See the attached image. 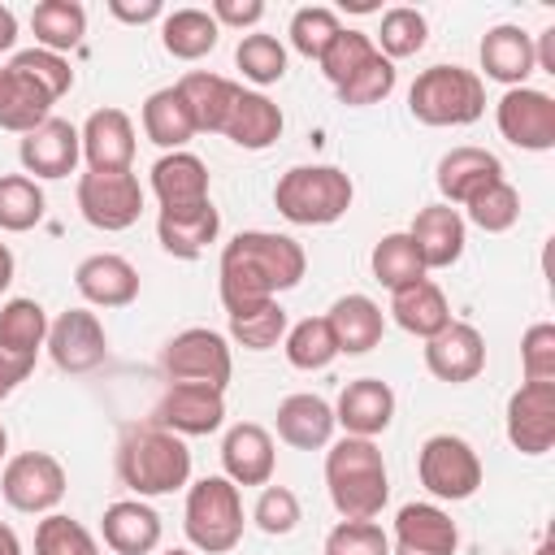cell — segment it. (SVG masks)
I'll return each instance as SVG.
<instances>
[{
  "label": "cell",
  "instance_id": "f6af8a7d",
  "mask_svg": "<svg viewBox=\"0 0 555 555\" xmlns=\"http://www.w3.org/2000/svg\"><path fill=\"white\" fill-rule=\"evenodd\" d=\"M9 69H17V74H22L35 91H43L52 104L74 87V69H69V61H65L61 52H48V48H22V52H13Z\"/></svg>",
  "mask_w": 555,
  "mask_h": 555
},
{
  "label": "cell",
  "instance_id": "4dcf8cb0",
  "mask_svg": "<svg viewBox=\"0 0 555 555\" xmlns=\"http://www.w3.org/2000/svg\"><path fill=\"white\" fill-rule=\"evenodd\" d=\"M390 317L412 338H434V334H442L451 325V304H447L438 282L421 278V282H412L403 291H390Z\"/></svg>",
  "mask_w": 555,
  "mask_h": 555
},
{
  "label": "cell",
  "instance_id": "836d02e7",
  "mask_svg": "<svg viewBox=\"0 0 555 555\" xmlns=\"http://www.w3.org/2000/svg\"><path fill=\"white\" fill-rule=\"evenodd\" d=\"M143 134L165 152H186V143L195 139V121L178 87H160L143 100Z\"/></svg>",
  "mask_w": 555,
  "mask_h": 555
},
{
  "label": "cell",
  "instance_id": "7402d4cb",
  "mask_svg": "<svg viewBox=\"0 0 555 555\" xmlns=\"http://www.w3.org/2000/svg\"><path fill=\"white\" fill-rule=\"evenodd\" d=\"M499 178H503V160H499L494 152H486V147H473V143L451 147V152L438 160V173H434L438 195H442V204H451V208H464L477 191H486V186L499 182Z\"/></svg>",
  "mask_w": 555,
  "mask_h": 555
},
{
  "label": "cell",
  "instance_id": "be15d7a7",
  "mask_svg": "<svg viewBox=\"0 0 555 555\" xmlns=\"http://www.w3.org/2000/svg\"><path fill=\"white\" fill-rule=\"evenodd\" d=\"M4 455H9V429L0 425V460H4Z\"/></svg>",
  "mask_w": 555,
  "mask_h": 555
},
{
  "label": "cell",
  "instance_id": "816d5d0a",
  "mask_svg": "<svg viewBox=\"0 0 555 555\" xmlns=\"http://www.w3.org/2000/svg\"><path fill=\"white\" fill-rule=\"evenodd\" d=\"M251 520L269 533V538H286L299 520H304V507H299V494L291 486H264L256 507H251Z\"/></svg>",
  "mask_w": 555,
  "mask_h": 555
},
{
  "label": "cell",
  "instance_id": "9a60e30c",
  "mask_svg": "<svg viewBox=\"0 0 555 555\" xmlns=\"http://www.w3.org/2000/svg\"><path fill=\"white\" fill-rule=\"evenodd\" d=\"M17 160L26 178H69L82 160V139L78 126L65 117H48L43 126H35L30 134H22L17 143Z\"/></svg>",
  "mask_w": 555,
  "mask_h": 555
},
{
  "label": "cell",
  "instance_id": "8d00e7d4",
  "mask_svg": "<svg viewBox=\"0 0 555 555\" xmlns=\"http://www.w3.org/2000/svg\"><path fill=\"white\" fill-rule=\"evenodd\" d=\"M48 117H52V100L43 91H35L17 69L0 65V126L13 134H30Z\"/></svg>",
  "mask_w": 555,
  "mask_h": 555
},
{
  "label": "cell",
  "instance_id": "e7e4bbea",
  "mask_svg": "<svg viewBox=\"0 0 555 555\" xmlns=\"http://www.w3.org/2000/svg\"><path fill=\"white\" fill-rule=\"evenodd\" d=\"M533 555H555V546H551V542H542V546H538Z\"/></svg>",
  "mask_w": 555,
  "mask_h": 555
},
{
  "label": "cell",
  "instance_id": "7dc6e473",
  "mask_svg": "<svg viewBox=\"0 0 555 555\" xmlns=\"http://www.w3.org/2000/svg\"><path fill=\"white\" fill-rule=\"evenodd\" d=\"M338 30H343V22H338L334 9H325V4H304V9H295V17H291V48H295L299 56H308V61H321V52L334 43Z\"/></svg>",
  "mask_w": 555,
  "mask_h": 555
},
{
  "label": "cell",
  "instance_id": "7bdbcfd3",
  "mask_svg": "<svg viewBox=\"0 0 555 555\" xmlns=\"http://www.w3.org/2000/svg\"><path fill=\"white\" fill-rule=\"evenodd\" d=\"M234 65L243 69L247 82L269 87V82L286 78V48H282V39H273L264 30H247L238 39V48H234Z\"/></svg>",
  "mask_w": 555,
  "mask_h": 555
},
{
  "label": "cell",
  "instance_id": "cb8c5ba5",
  "mask_svg": "<svg viewBox=\"0 0 555 555\" xmlns=\"http://www.w3.org/2000/svg\"><path fill=\"white\" fill-rule=\"evenodd\" d=\"M78 139H82V160H87V169H130V160H134V121H130V113H121V108H95L87 121H82V130H78Z\"/></svg>",
  "mask_w": 555,
  "mask_h": 555
},
{
  "label": "cell",
  "instance_id": "f5cc1de1",
  "mask_svg": "<svg viewBox=\"0 0 555 555\" xmlns=\"http://www.w3.org/2000/svg\"><path fill=\"white\" fill-rule=\"evenodd\" d=\"M520 373L525 382H555V325L533 321L520 338Z\"/></svg>",
  "mask_w": 555,
  "mask_h": 555
},
{
  "label": "cell",
  "instance_id": "74e56055",
  "mask_svg": "<svg viewBox=\"0 0 555 555\" xmlns=\"http://www.w3.org/2000/svg\"><path fill=\"white\" fill-rule=\"evenodd\" d=\"M369 269H373V278H377L386 291H403V286H412V282L425 278V260H421L416 243L408 238V230L382 234V238L373 243Z\"/></svg>",
  "mask_w": 555,
  "mask_h": 555
},
{
  "label": "cell",
  "instance_id": "b9f144b4",
  "mask_svg": "<svg viewBox=\"0 0 555 555\" xmlns=\"http://www.w3.org/2000/svg\"><path fill=\"white\" fill-rule=\"evenodd\" d=\"M425 39H429L425 13L412 9V4H395V9L382 13V30H377L373 48H377L386 61H403V56H416V52L425 48Z\"/></svg>",
  "mask_w": 555,
  "mask_h": 555
},
{
  "label": "cell",
  "instance_id": "7a4b0ae2",
  "mask_svg": "<svg viewBox=\"0 0 555 555\" xmlns=\"http://www.w3.org/2000/svg\"><path fill=\"white\" fill-rule=\"evenodd\" d=\"M117 477L134 499H156L173 494L191 481V451L186 438L160 429L156 421L126 425L117 438Z\"/></svg>",
  "mask_w": 555,
  "mask_h": 555
},
{
  "label": "cell",
  "instance_id": "d6986e66",
  "mask_svg": "<svg viewBox=\"0 0 555 555\" xmlns=\"http://www.w3.org/2000/svg\"><path fill=\"white\" fill-rule=\"evenodd\" d=\"M408 238L416 243V251H421V260H425V273H429V269H451V264L464 256L468 221H464L460 208H451V204H425V208L412 217Z\"/></svg>",
  "mask_w": 555,
  "mask_h": 555
},
{
  "label": "cell",
  "instance_id": "ba28073f",
  "mask_svg": "<svg viewBox=\"0 0 555 555\" xmlns=\"http://www.w3.org/2000/svg\"><path fill=\"white\" fill-rule=\"evenodd\" d=\"M160 373L169 382H195V386L225 390L230 386V373H234V356H230V343L217 330L191 325V330H182V334H173L165 343Z\"/></svg>",
  "mask_w": 555,
  "mask_h": 555
},
{
  "label": "cell",
  "instance_id": "f907efd6",
  "mask_svg": "<svg viewBox=\"0 0 555 555\" xmlns=\"http://www.w3.org/2000/svg\"><path fill=\"white\" fill-rule=\"evenodd\" d=\"M321 555H390V538L377 520H338L325 533Z\"/></svg>",
  "mask_w": 555,
  "mask_h": 555
},
{
  "label": "cell",
  "instance_id": "44dd1931",
  "mask_svg": "<svg viewBox=\"0 0 555 555\" xmlns=\"http://www.w3.org/2000/svg\"><path fill=\"white\" fill-rule=\"evenodd\" d=\"M74 286L95 308H126L139 299V269L117 251H95L78 260Z\"/></svg>",
  "mask_w": 555,
  "mask_h": 555
},
{
  "label": "cell",
  "instance_id": "e575fe53",
  "mask_svg": "<svg viewBox=\"0 0 555 555\" xmlns=\"http://www.w3.org/2000/svg\"><path fill=\"white\" fill-rule=\"evenodd\" d=\"M217 39H221V26L212 22L208 9H173V13L160 17V43H165V52L178 56V61H199V56H208V52L217 48Z\"/></svg>",
  "mask_w": 555,
  "mask_h": 555
},
{
  "label": "cell",
  "instance_id": "c3c4849f",
  "mask_svg": "<svg viewBox=\"0 0 555 555\" xmlns=\"http://www.w3.org/2000/svg\"><path fill=\"white\" fill-rule=\"evenodd\" d=\"M373 56H377L373 35H364V30H347V26H343V30L334 35V43L321 52L317 65H321V74L330 78V87H343V82H347L360 65H369Z\"/></svg>",
  "mask_w": 555,
  "mask_h": 555
},
{
  "label": "cell",
  "instance_id": "03108f58",
  "mask_svg": "<svg viewBox=\"0 0 555 555\" xmlns=\"http://www.w3.org/2000/svg\"><path fill=\"white\" fill-rule=\"evenodd\" d=\"M165 555H195V551H186V546H173V551H165Z\"/></svg>",
  "mask_w": 555,
  "mask_h": 555
},
{
  "label": "cell",
  "instance_id": "94428289",
  "mask_svg": "<svg viewBox=\"0 0 555 555\" xmlns=\"http://www.w3.org/2000/svg\"><path fill=\"white\" fill-rule=\"evenodd\" d=\"M0 555H22V542L4 520H0Z\"/></svg>",
  "mask_w": 555,
  "mask_h": 555
},
{
  "label": "cell",
  "instance_id": "1f68e13d",
  "mask_svg": "<svg viewBox=\"0 0 555 555\" xmlns=\"http://www.w3.org/2000/svg\"><path fill=\"white\" fill-rule=\"evenodd\" d=\"M173 87L191 108L195 134H221V121H225V113H230V104L238 95V82H230V78H221L212 69H191Z\"/></svg>",
  "mask_w": 555,
  "mask_h": 555
},
{
  "label": "cell",
  "instance_id": "ac0fdd59",
  "mask_svg": "<svg viewBox=\"0 0 555 555\" xmlns=\"http://www.w3.org/2000/svg\"><path fill=\"white\" fill-rule=\"evenodd\" d=\"M273 464H278V451H273V434L256 421H238L225 429L221 438V477H230L234 486H269L273 481Z\"/></svg>",
  "mask_w": 555,
  "mask_h": 555
},
{
  "label": "cell",
  "instance_id": "277c9868",
  "mask_svg": "<svg viewBox=\"0 0 555 555\" xmlns=\"http://www.w3.org/2000/svg\"><path fill=\"white\" fill-rule=\"evenodd\" d=\"M351 199L356 186L338 165H291L273 186V208L291 225H334Z\"/></svg>",
  "mask_w": 555,
  "mask_h": 555
},
{
  "label": "cell",
  "instance_id": "680465c9",
  "mask_svg": "<svg viewBox=\"0 0 555 555\" xmlns=\"http://www.w3.org/2000/svg\"><path fill=\"white\" fill-rule=\"evenodd\" d=\"M17 43V17L9 4H0V52H9Z\"/></svg>",
  "mask_w": 555,
  "mask_h": 555
},
{
  "label": "cell",
  "instance_id": "9f6ffc18",
  "mask_svg": "<svg viewBox=\"0 0 555 555\" xmlns=\"http://www.w3.org/2000/svg\"><path fill=\"white\" fill-rule=\"evenodd\" d=\"M30 373H35V364L13 360V356H4V351H0V399H9V395H13Z\"/></svg>",
  "mask_w": 555,
  "mask_h": 555
},
{
  "label": "cell",
  "instance_id": "4fadbf2b",
  "mask_svg": "<svg viewBox=\"0 0 555 555\" xmlns=\"http://www.w3.org/2000/svg\"><path fill=\"white\" fill-rule=\"evenodd\" d=\"M507 442L520 455H546L555 447V382H520L507 399Z\"/></svg>",
  "mask_w": 555,
  "mask_h": 555
},
{
  "label": "cell",
  "instance_id": "4316f807",
  "mask_svg": "<svg viewBox=\"0 0 555 555\" xmlns=\"http://www.w3.org/2000/svg\"><path fill=\"white\" fill-rule=\"evenodd\" d=\"M477 52H481L486 78H494L503 87H525L529 74L538 69V61H533V35L520 30V26H512V22L490 26L481 35V48Z\"/></svg>",
  "mask_w": 555,
  "mask_h": 555
},
{
  "label": "cell",
  "instance_id": "f35d334b",
  "mask_svg": "<svg viewBox=\"0 0 555 555\" xmlns=\"http://www.w3.org/2000/svg\"><path fill=\"white\" fill-rule=\"evenodd\" d=\"M282 351L304 373H321V369H330L338 360V343H334V330H330L325 317H304V321L286 325Z\"/></svg>",
  "mask_w": 555,
  "mask_h": 555
},
{
  "label": "cell",
  "instance_id": "681fc988",
  "mask_svg": "<svg viewBox=\"0 0 555 555\" xmlns=\"http://www.w3.org/2000/svg\"><path fill=\"white\" fill-rule=\"evenodd\" d=\"M395 61H386L382 52L369 61V65H360L343 87H334L338 91V104H347V108H369V104H382L390 91H395Z\"/></svg>",
  "mask_w": 555,
  "mask_h": 555
},
{
  "label": "cell",
  "instance_id": "11a10c76",
  "mask_svg": "<svg viewBox=\"0 0 555 555\" xmlns=\"http://www.w3.org/2000/svg\"><path fill=\"white\" fill-rule=\"evenodd\" d=\"M108 13H113L117 22H126V26H143V22H160V17H165V4H160V0H139V4H130V0H108Z\"/></svg>",
  "mask_w": 555,
  "mask_h": 555
},
{
  "label": "cell",
  "instance_id": "6da1fadb",
  "mask_svg": "<svg viewBox=\"0 0 555 555\" xmlns=\"http://www.w3.org/2000/svg\"><path fill=\"white\" fill-rule=\"evenodd\" d=\"M308 256L291 234L278 230H243L221 247V264H217V291L225 312L260 304V299H278V291H291L304 282Z\"/></svg>",
  "mask_w": 555,
  "mask_h": 555
},
{
  "label": "cell",
  "instance_id": "ee69618b",
  "mask_svg": "<svg viewBox=\"0 0 555 555\" xmlns=\"http://www.w3.org/2000/svg\"><path fill=\"white\" fill-rule=\"evenodd\" d=\"M460 217H468L477 230H486V234H503V230H512L516 221H520V191L507 182V178H499V182H490L486 191H477L468 204H464V212Z\"/></svg>",
  "mask_w": 555,
  "mask_h": 555
},
{
  "label": "cell",
  "instance_id": "8992f818",
  "mask_svg": "<svg viewBox=\"0 0 555 555\" xmlns=\"http://www.w3.org/2000/svg\"><path fill=\"white\" fill-rule=\"evenodd\" d=\"M182 529L186 542L199 555H225L243 542V499L230 477H199L186 486V507H182Z\"/></svg>",
  "mask_w": 555,
  "mask_h": 555
},
{
  "label": "cell",
  "instance_id": "d4e9b609",
  "mask_svg": "<svg viewBox=\"0 0 555 555\" xmlns=\"http://www.w3.org/2000/svg\"><path fill=\"white\" fill-rule=\"evenodd\" d=\"M282 126H286L282 108L264 91H243L238 87V95H234V104L221 121V134L243 152H264L282 139Z\"/></svg>",
  "mask_w": 555,
  "mask_h": 555
},
{
  "label": "cell",
  "instance_id": "f546056e",
  "mask_svg": "<svg viewBox=\"0 0 555 555\" xmlns=\"http://www.w3.org/2000/svg\"><path fill=\"white\" fill-rule=\"evenodd\" d=\"M152 191L160 208H199L208 204V165L195 152H165L152 165Z\"/></svg>",
  "mask_w": 555,
  "mask_h": 555
},
{
  "label": "cell",
  "instance_id": "e0dca14e",
  "mask_svg": "<svg viewBox=\"0 0 555 555\" xmlns=\"http://www.w3.org/2000/svg\"><path fill=\"white\" fill-rule=\"evenodd\" d=\"M460 546V529L451 520V512H442L438 503H403L395 516V533H390V551L395 555H455Z\"/></svg>",
  "mask_w": 555,
  "mask_h": 555
},
{
  "label": "cell",
  "instance_id": "d6a6232c",
  "mask_svg": "<svg viewBox=\"0 0 555 555\" xmlns=\"http://www.w3.org/2000/svg\"><path fill=\"white\" fill-rule=\"evenodd\" d=\"M48 325L52 321H48V312H43L39 299H26V295L4 299L0 304V351L13 356V360L35 364L39 351H43V343H48Z\"/></svg>",
  "mask_w": 555,
  "mask_h": 555
},
{
  "label": "cell",
  "instance_id": "ffe728a7",
  "mask_svg": "<svg viewBox=\"0 0 555 555\" xmlns=\"http://www.w3.org/2000/svg\"><path fill=\"white\" fill-rule=\"evenodd\" d=\"M395 421V390L382 377H356L338 390L334 425H343L351 438H377Z\"/></svg>",
  "mask_w": 555,
  "mask_h": 555
},
{
  "label": "cell",
  "instance_id": "484cf974",
  "mask_svg": "<svg viewBox=\"0 0 555 555\" xmlns=\"http://www.w3.org/2000/svg\"><path fill=\"white\" fill-rule=\"evenodd\" d=\"M278 421V438L295 451H321L330 447L334 438V403H325L321 395L312 390H299V395H286L273 412Z\"/></svg>",
  "mask_w": 555,
  "mask_h": 555
},
{
  "label": "cell",
  "instance_id": "d590c367",
  "mask_svg": "<svg viewBox=\"0 0 555 555\" xmlns=\"http://www.w3.org/2000/svg\"><path fill=\"white\" fill-rule=\"evenodd\" d=\"M30 30H35V43L39 48L65 56L87 35V9L78 0H39L30 9Z\"/></svg>",
  "mask_w": 555,
  "mask_h": 555
},
{
  "label": "cell",
  "instance_id": "ab89813d",
  "mask_svg": "<svg viewBox=\"0 0 555 555\" xmlns=\"http://www.w3.org/2000/svg\"><path fill=\"white\" fill-rule=\"evenodd\" d=\"M225 317H230V338L247 351H269L286 338V308L278 299H260V304L234 308Z\"/></svg>",
  "mask_w": 555,
  "mask_h": 555
},
{
  "label": "cell",
  "instance_id": "5b68a950",
  "mask_svg": "<svg viewBox=\"0 0 555 555\" xmlns=\"http://www.w3.org/2000/svg\"><path fill=\"white\" fill-rule=\"evenodd\" d=\"M408 113L421 126H473L486 113V82L464 65H429L408 87Z\"/></svg>",
  "mask_w": 555,
  "mask_h": 555
},
{
  "label": "cell",
  "instance_id": "5bb4252c",
  "mask_svg": "<svg viewBox=\"0 0 555 555\" xmlns=\"http://www.w3.org/2000/svg\"><path fill=\"white\" fill-rule=\"evenodd\" d=\"M48 356L61 373H91L104 364L108 356V334L100 325L95 312L87 308H65L52 325H48Z\"/></svg>",
  "mask_w": 555,
  "mask_h": 555
},
{
  "label": "cell",
  "instance_id": "f1b7e54d",
  "mask_svg": "<svg viewBox=\"0 0 555 555\" xmlns=\"http://www.w3.org/2000/svg\"><path fill=\"white\" fill-rule=\"evenodd\" d=\"M330 330H334V343H338V356H364L382 343L386 334V312L369 299V295H338L325 312Z\"/></svg>",
  "mask_w": 555,
  "mask_h": 555
},
{
  "label": "cell",
  "instance_id": "91938a15",
  "mask_svg": "<svg viewBox=\"0 0 555 555\" xmlns=\"http://www.w3.org/2000/svg\"><path fill=\"white\" fill-rule=\"evenodd\" d=\"M13 269H17V260H13V251L0 243V291H9V282H13Z\"/></svg>",
  "mask_w": 555,
  "mask_h": 555
},
{
  "label": "cell",
  "instance_id": "db71d44e",
  "mask_svg": "<svg viewBox=\"0 0 555 555\" xmlns=\"http://www.w3.org/2000/svg\"><path fill=\"white\" fill-rule=\"evenodd\" d=\"M212 22L217 26H234V30H251L260 17H264V4L260 0H212Z\"/></svg>",
  "mask_w": 555,
  "mask_h": 555
},
{
  "label": "cell",
  "instance_id": "8fae6325",
  "mask_svg": "<svg viewBox=\"0 0 555 555\" xmlns=\"http://www.w3.org/2000/svg\"><path fill=\"white\" fill-rule=\"evenodd\" d=\"M499 134L520 152H551L555 147V100L538 87H507L494 104Z\"/></svg>",
  "mask_w": 555,
  "mask_h": 555
},
{
  "label": "cell",
  "instance_id": "2e32d148",
  "mask_svg": "<svg viewBox=\"0 0 555 555\" xmlns=\"http://www.w3.org/2000/svg\"><path fill=\"white\" fill-rule=\"evenodd\" d=\"M425 369L447 382V386H464L486 369V338L477 325L468 321H451L442 334L425 338Z\"/></svg>",
  "mask_w": 555,
  "mask_h": 555
},
{
  "label": "cell",
  "instance_id": "603a6c76",
  "mask_svg": "<svg viewBox=\"0 0 555 555\" xmlns=\"http://www.w3.org/2000/svg\"><path fill=\"white\" fill-rule=\"evenodd\" d=\"M100 533H104V546L117 551V555H152L160 546V512L143 499H117L104 507L100 516Z\"/></svg>",
  "mask_w": 555,
  "mask_h": 555
},
{
  "label": "cell",
  "instance_id": "7c38bea8",
  "mask_svg": "<svg viewBox=\"0 0 555 555\" xmlns=\"http://www.w3.org/2000/svg\"><path fill=\"white\" fill-rule=\"evenodd\" d=\"M152 421L178 438H204L217 434L225 421V390L195 386V382H169L165 395L152 408Z\"/></svg>",
  "mask_w": 555,
  "mask_h": 555
},
{
  "label": "cell",
  "instance_id": "9c48e42d",
  "mask_svg": "<svg viewBox=\"0 0 555 555\" xmlns=\"http://www.w3.org/2000/svg\"><path fill=\"white\" fill-rule=\"evenodd\" d=\"M78 212L104 234L130 230L143 212V186L130 169H87L78 178Z\"/></svg>",
  "mask_w": 555,
  "mask_h": 555
},
{
  "label": "cell",
  "instance_id": "6125c7cd",
  "mask_svg": "<svg viewBox=\"0 0 555 555\" xmlns=\"http://www.w3.org/2000/svg\"><path fill=\"white\" fill-rule=\"evenodd\" d=\"M343 9H351V13H373L377 4H373V0H343Z\"/></svg>",
  "mask_w": 555,
  "mask_h": 555
},
{
  "label": "cell",
  "instance_id": "52a82bcc",
  "mask_svg": "<svg viewBox=\"0 0 555 555\" xmlns=\"http://www.w3.org/2000/svg\"><path fill=\"white\" fill-rule=\"evenodd\" d=\"M416 477L434 499L464 503L481 486V460L460 434H429L416 451Z\"/></svg>",
  "mask_w": 555,
  "mask_h": 555
},
{
  "label": "cell",
  "instance_id": "bcb514c9",
  "mask_svg": "<svg viewBox=\"0 0 555 555\" xmlns=\"http://www.w3.org/2000/svg\"><path fill=\"white\" fill-rule=\"evenodd\" d=\"M35 555H100V542L82 520L65 512H48L35 525Z\"/></svg>",
  "mask_w": 555,
  "mask_h": 555
},
{
  "label": "cell",
  "instance_id": "6f0895ef",
  "mask_svg": "<svg viewBox=\"0 0 555 555\" xmlns=\"http://www.w3.org/2000/svg\"><path fill=\"white\" fill-rule=\"evenodd\" d=\"M533 61L542 74H555V26H546L538 39H533Z\"/></svg>",
  "mask_w": 555,
  "mask_h": 555
},
{
  "label": "cell",
  "instance_id": "30bf717a",
  "mask_svg": "<svg viewBox=\"0 0 555 555\" xmlns=\"http://www.w3.org/2000/svg\"><path fill=\"white\" fill-rule=\"evenodd\" d=\"M65 464L48 451H22L13 460H4V473H0V494L13 512H26V516H48L56 512V503L65 499Z\"/></svg>",
  "mask_w": 555,
  "mask_h": 555
},
{
  "label": "cell",
  "instance_id": "83f0119b",
  "mask_svg": "<svg viewBox=\"0 0 555 555\" xmlns=\"http://www.w3.org/2000/svg\"><path fill=\"white\" fill-rule=\"evenodd\" d=\"M217 234H221V212L212 208V199L199 208H160L156 217V238L178 260H199L208 243H217Z\"/></svg>",
  "mask_w": 555,
  "mask_h": 555
},
{
  "label": "cell",
  "instance_id": "3957f363",
  "mask_svg": "<svg viewBox=\"0 0 555 555\" xmlns=\"http://www.w3.org/2000/svg\"><path fill=\"white\" fill-rule=\"evenodd\" d=\"M325 490L343 520H373L390 499V473L373 438H338L325 451Z\"/></svg>",
  "mask_w": 555,
  "mask_h": 555
},
{
  "label": "cell",
  "instance_id": "60d3db41",
  "mask_svg": "<svg viewBox=\"0 0 555 555\" xmlns=\"http://www.w3.org/2000/svg\"><path fill=\"white\" fill-rule=\"evenodd\" d=\"M43 186L26 173H0V230L9 234H26L43 221Z\"/></svg>",
  "mask_w": 555,
  "mask_h": 555
}]
</instances>
